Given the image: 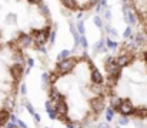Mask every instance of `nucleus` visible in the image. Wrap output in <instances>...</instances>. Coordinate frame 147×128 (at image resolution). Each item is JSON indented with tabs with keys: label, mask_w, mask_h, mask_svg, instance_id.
I'll return each instance as SVG.
<instances>
[{
	"label": "nucleus",
	"mask_w": 147,
	"mask_h": 128,
	"mask_svg": "<svg viewBox=\"0 0 147 128\" xmlns=\"http://www.w3.org/2000/svg\"><path fill=\"white\" fill-rule=\"evenodd\" d=\"M46 111L64 128L96 125L109 108L103 68L84 53L64 56L47 71Z\"/></svg>",
	"instance_id": "f257e3e1"
},
{
	"label": "nucleus",
	"mask_w": 147,
	"mask_h": 128,
	"mask_svg": "<svg viewBox=\"0 0 147 128\" xmlns=\"http://www.w3.org/2000/svg\"><path fill=\"white\" fill-rule=\"evenodd\" d=\"M101 68L111 113L123 120L147 121V42H121Z\"/></svg>",
	"instance_id": "f03ea898"
},
{
	"label": "nucleus",
	"mask_w": 147,
	"mask_h": 128,
	"mask_svg": "<svg viewBox=\"0 0 147 128\" xmlns=\"http://www.w3.org/2000/svg\"><path fill=\"white\" fill-rule=\"evenodd\" d=\"M54 20L46 0H0V42L27 53H43L53 39Z\"/></svg>",
	"instance_id": "7ed1b4c3"
},
{
	"label": "nucleus",
	"mask_w": 147,
	"mask_h": 128,
	"mask_svg": "<svg viewBox=\"0 0 147 128\" xmlns=\"http://www.w3.org/2000/svg\"><path fill=\"white\" fill-rule=\"evenodd\" d=\"M29 68L30 53L0 42V128L11 123Z\"/></svg>",
	"instance_id": "20e7f679"
},
{
	"label": "nucleus",
	"mask_w": 147,
	"mask_h": 128,
	"mask_svg": "<svg viewBox=\"0 0 147 128\" xmlns=\"http://www.w3.org/2000/svg\"><path fill=\"white\" fill-rule=\"evenodd\" d=\"M131 23L139 29L140 40L147 42V0H124Z\"/></svg>",
	"instance_id": "39448f33"
},
{
	"label": "nucleus",
	"mask_w": 147,
	"mask_h": 128,
	"mask_svg": "<svg viewBox=\"0 0 147 128\" xmlns=\"http://www.w3.org/2000/svg\"><path fill=\"white\" fill-rule=\"evenodd\" d=\"M101 0H57V3L71 14H86L93 11Z\"/></svg>",
	"instance_id": "423d86ee"
},
{
	"label": "nucleus",
	"mask_w": 147,
	"mask_h": 128,
	"mask_svg": "<svg viewBox=\"0 0 147 128\" xmlns=\"http://www.w3.org/2000/svg\"><path fill=\"white\" fill-rule=\"evenodd\" d=\"M4 128H24V127H22V125H19V124H14V123H9Z\"/></svg>",
	"instance_id": "0eeeda50"
}]
</instances>
